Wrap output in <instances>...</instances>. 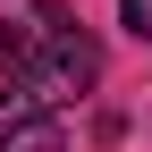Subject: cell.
Here are the masks:
<instances>
[{
    "label": "cell",
    "mask_w": 152,
    "mask_h": 152,
    "mask_svg": "<svg viewBox=\"0 0 152 152\" xmlns=\"http://www.w3.org/2000/svg\"><path fill=\"white\" fill-rule=\"evenodd\" d=\"M118 17H127V34H135V42H152V0H118Z\"/></svg>",
    "instance_id": "277c9868"
},
{
    "label": "cell",
    "mask_w": 152,
    "mask_h": 152,
    "mask_svg": "<svg viewBox=\"0 0 152 152\" xmlns=\"http://www.w3.org/2000/svg\"><path fill=\"white\" fill-rule=\"evenodd\" d=\"M93 76H102V51H93V34L59 26V34H51V51H34V68L17 76V85H26L42 110H59L68 93H85V85H93Z\"/></svg>",
    "instance_id": "6da1fadb"
},
{
    "label": "cell",
    "mask_w": 152,
    "mask_h": 152,
    "mask_svg": "<svg viewBox=\"0 0 152 152\" xmlns=\"http://www.w3.org/2000/svg\"><path fill=\"white\" fill-rule=\"evenodd\" d=\"M0 152H68V144L51 118H17V127H0Z\"/></svg>",
    "instance_id": "7a4b0ae2"
},
{
    "label": "cell",
    "mask_w": 152,
    "mask_h": 152,
    "mask_svg": "<svg viewBox=\"0 0 152 152\" xmlns=\"http://www.w3.org/2000/svg\"><path fill=\"white\" fill-rule=\"evenodd\" d=\"M0 68H9V76L34 68V26H9V17H0Z\"/></svg>",
    "instance_id": "3957f363"
}]
</instances>
